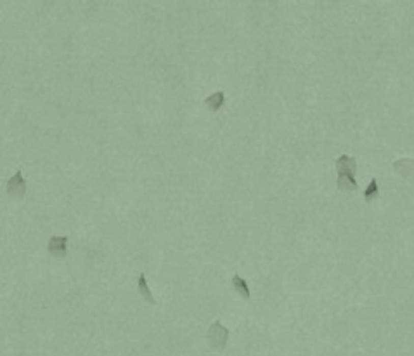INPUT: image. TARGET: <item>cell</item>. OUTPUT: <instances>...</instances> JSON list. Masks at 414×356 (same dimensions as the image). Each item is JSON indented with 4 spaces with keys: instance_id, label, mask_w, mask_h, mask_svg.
Masks as SVG:
<instances>
[{
    "instance_id": "1",
    "label": "cell",
    "mask_w": 414,
    "mask_h": 356,
    "mask_svg": "<svg viewBox=\"0 0 414 356\" xmlns=\"http://www.w3.org/2000/svg\"><path fill=\"white\" fill-rule=\"evenodd\" d=\"M357 160L353 157L342 155L336 160V170H338V190L343 193L355 191L359 184L355 181Z\"/></svg>"
},
{
    "instance_id": "2",
    "label": "cell",
    "mask_w": 414,
    "mask_h": 356,
    "mask_svg": "<svg viewBox=\"0 0 414 356\" xmlns=\"http://www.w3.org/2000/svg\"><path fill=\"white\" fill-rule=\"evenodd\" d=\"M206 341L212 346V349L215 351H224L227 346V341H229V330H227L218 320H215L212 325L208 327V332H206Z\"/></svg>"
},
{
    "instance_id": "3",
    "label": "cell",
    "mask_w": 414,
    "mask_h": 356,
    "mask_svg": "<svg viewBox=\"0 0 414 356\" xmlns=\"http://www.w3.org/2000/svg\"><path fill=\"white\" fill-rule=\"evenodd\" d=\"M6 193L11 198H24V195H26V181L23 179L21 170H18V172L7 181Z\"/></svg>"
},
{
    "instance_id": "4",
    "label": "cell",
    "mask_w": 414,
    "mask_h": 356,
    "mask_svg": "<svg viewBox=\"0 0 414 356\" xmlns=\"http://www.w3.org/2000/svg\"><path fill=\"white\" fill-rule=\"evenodd\" d=\"M394 170L400 175V177H404L405 181L414 183V160H411V158L397 160L394 164Z\"/></svg>"
},
{
    "instance_id": "5",
    "label": "cell",
    "mask_w": 414,
    "mask_h": 356,
    "mask_svg": "<svg viewBox=\"0 0 414 356\" xmlns=\"http://www.w3.org/2000/svg\"><path fill=\"white\" fill-rule=\"evenodd\" d=\"M49 252L52 254L54 257H64L66 256V252H68V237H52L49 240Z\"/></svg>"
},
{
    "instance_id": "6",
    "label": "cell",
    "mask_w": 414,
    "mask_h": 356,
    "mask_svg": "<svg viewBox=\"0 0 414 356\" xmlns=\"http://www.w3.org/2000/svg\"><path fill=\"white\" fill-rule=\"evenodd\" d=\"M137 289H139V294L142 295V299H144L146 302L151 304V306H156V299H154L153 294H151L149 285H148V282H146V274L144 273L139 274V280H137Z\"/></svg>"
},
{
    "instance_id": "7",
    "label": "cell",
    "mask_w": 414,
    "mask_h": 356,
    "mask_svg": "<svg viewBox=\"0 0 414 356\" xmlns=\"http://www.w3.org/2000/svg\"><path fill=\"white\" fill-rule=\"evenodd\" d=\"M224 103H226V94L222 91H217L213 92L212 96H208L205 101H203V105L206 106L210 111H218L224 106Z\"/></svg>"
},
{
    "instance_id": "8",
    "label": "cell",
    "mask_w": 414,
    "mask_h": 356,
    "mask_svg": "<svg viewBox=\"0 0 414 356\" xmlns=\"http://www.w3.org/2000/svg\"><path fill=\"white\" fill-rule=\"evenodd\" d=\"M232 289H234L236 292H238L243 299H246V301L250 299L248 283H246V280H244V278H241L239 274H234V276H232Z\"/></svg>"
},
{
    "instance_id": "9",
    "label": "cell",
    "mask_w": 414,
    "mask_h": 356,
    "mask_svg": "<svg viewBox=\"0 0 414 356\" xmlns=\"http://www.w3.org/2000/svg\"><path fill=\"white\" fill-rule=\"evenodd\" d=\"M378 195H379L378 179H376V177H373V179H371V183H369V186L366 188V191H364V200L368 201V204H371L373 200H376V198H378Z\"/></svg>"
}]
</instances>
